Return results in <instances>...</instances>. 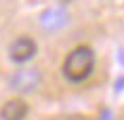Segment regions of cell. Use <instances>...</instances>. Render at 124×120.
I'll use <instances>...</instances> for the list:
<instances>
[{
    "label": "cell",
    "mask_w": 124,
    "mask_h": 120,
    "mask_svg": "<svg viewBox=\"0 0 124 120\" xmlns=\"http://www.w3.org/2000/svg\"><path fill=\"white\" fill-rule=\"evenodd\" d=\"M40 84V72L38 70H25V67H21L17 72L11 74V78H8V87L17 91V93H32L36 91Z\"/></svg>",
    "instance_id": "obj_2"
},
{
    "label": "cell",
    "mask_w": 124,
    "mask_h": 120,
    "mask_svg": "<svg viewBox=\"0 0 124 120\" xmlns=\"http://www.w3.org/2000/svg\"><path fill=\"white\" fill-rule=\"evenodd\" d=\"M95 67V53L91 47H76L63 61V76L70 82H82L91 76Z\"/></svg>",
    "instance_id": "obj_1"
},
{
    "label": "cell",
    "mask_w": 124,
    "mask_h": 120,
    "mask_svg": "<svg viewBox=\"0 0 124 120\" xmlns=\"http://www.w3.org/2000/svg\"><path fill=\"white\" fill-rule=\"evenodd\" d=\"M27 116V105L21 99H11L7 101L2 110H0V118L2 120H25Z\"/></svg>",
    "instance_id": "obj_5"
},
{
    "label": "cell",
    "mask_w": 124,
    "mask_h": 120,
    "mask_svg": "<svg viewBox=\"0 0 124 120\" xmlns=\"http://www.w3.org/2000/svg\"><path fill=\"white\" fill-rule=\"evenodd\" d=\"M59 2H61V4H70L72 0H59Z\"/></svg>",
    "instance_id": "obj_6"
},
{
    "label": "cell",
    "mask_w": 124,
    "mask_h": 120,
    "mask_svg": "<svg viewBox=\"0 0 124 120\" xmlns=\"http://www.w3.org/2000/svg\"><path fill=\"white\" fill-rule=\"evenodd\" d=\"M65 23H67V13L63 8H46L44 13L40 15V25L44 30H48V32L61 30Z\"/></svg>",
    "instance_id": "obj_4"
},
{
    "label": "cell",
    "mask_w": 124,
    "mask_h": 120,
    "mask_svg": "<svg viewBox=\"0 0 124 120\" xmlns=\"http://www.w3.org/2000/svg\"><path fill=\"white\" fill-rule=\"evenodd\" d=\"M36 51H38V47H36V42H34L32 38L19 36V38L8 47V57H11L15 63H25V61H30L34 55H36Z\"/></svg>",
    "instance_id": "obj_3"
}]
</instances>
